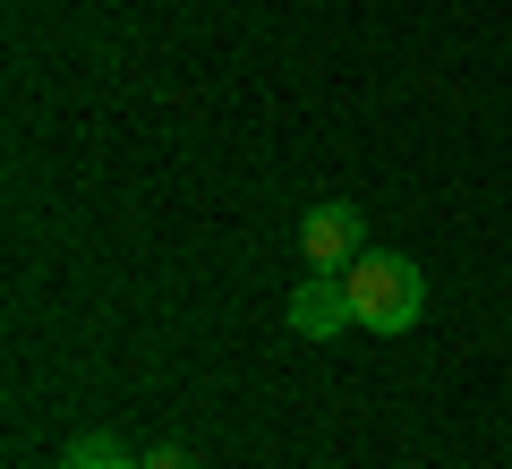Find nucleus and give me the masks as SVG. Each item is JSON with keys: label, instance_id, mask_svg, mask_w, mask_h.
<instances>
[{"label": "nucleus", "instance_id": "1", "mask_svg": "<svg viewBox=\"0 0 512 469\" xmlns=\"http://www.w3.org/2000/svg\"><path fill=\"white\" fill-rule=\"evenodd\" d=\"M342 290H350V316H359V333H410L427 307V282L410 256H359V265H342Z\"/></svg>", "mask_w": 512, "mask_h": 469}, {"label": "nucleus", "instance_id": "5", "mask_svg": "<svg viewBox=\"0 0 512 469\" xmlns=\"http://www.w3.org/2000/svg\"><path fill=\"white\" fill-rule=\"evenodd\" d=\"M137 469H197V461H188L180 444H154V452H137Z\"/></svg>", "mask_w": 512, "mask_h": 469}, {"label": "nucleus", "instance_id": "3", "mask_svg": "<svg viewBox=\"0 0 512 469\" xmlns=\"http://www.w3.org/2000/svg\"><path fill=\"white\" fill-rule=\"evenodd\" d=\"M359 316H350V290L342 273H308V282L291 290V333L299 342H333V333H350Z\"/></svg>", "mask_w": 512, "mask_h": 469}, {"label": "nucleus", "instance_id": "2", "mask_svg": "<svg viewBox=\"0 0 512 469\" xmlns=\"http://www.w3.org/2000/svg\"><path fill=\"white\" fill-rule=\"evenodd\" d=\"M299 256H308L316 273L359 265V205H308V222H299Z\"/></svg>", "mask_w": 512, "mask_h": 469}, {"label": "nucleus", "instance_id": "4", "mask_svg": "<svg viewBox=\"0 0 512 469\" xmlns=\"http://www.w3.org/2000/svg\"><path fill=\"white\" fill-rule=\"evenodd\" d=\"M60 469H137V452H120V435H77Z\"/></svg>", "mask_w": 512, "mask_h": 469}]
</instances>
